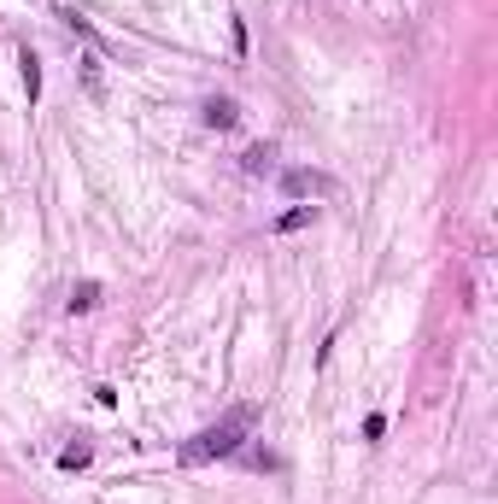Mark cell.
I'll list each match as a JSON object with an SVG mask.
<instances>
[{"label":"cell","instance_id":"1","mask_svg":"<svg viewBox=\"0 0 498 504\" xmlns=\"http://www.w3.org/2000/svg\"><path fill=\"white\" fill-rule=\"evenodd\" d=\"M258 404H235V411H223L211 428H199L194 440H182V452H177V463L182 470H199V463H217V458H235L241 452V440L258 428Z\"/></svg>","mask_w":498,"mask_h":504},{"label":"cell","instance_id":"2","mask_svg":"<svg viewBox=\"0 0 498 504\" xmlns=\"http://www.w3.org/2000/svg\"><path fill=\"white\" fill-rule=\"evenodd\" d=\"M282 194L288 200H322V194H334V176L329 170H282Z\"/></svg>","mask_w":498,"mask_h":504},{"label":"cell","instance_id":"3","mask_svg":"<svg viewBox=\"0 0 498 504\" xmlns=\"http://www.w3.org/2000/svg\"><path fill=\"white\" fill-rule=\"evenodd\" d=\"M199 118H206V129H235L241 124V106H235L229 94H211V100L199 106Z\"/></svg>","mask_w":498,"mask_h":504},{"label":"cell","instance_id":"4","mask_svg":"<svg viewBox=\"0 0 498 504\" xmlns=\"http://www.w3.org/2000/svg\"><path fill=\"white\" fill-rule=\"evenodd\" d=\"M59 18H65V30H77V35H82V42H89V47H94V53H100V59H106V53H111V42H106V35H100V30H94V24H89V18H82V12H71V6H65V12H59Z\"/></svg>","mask_w":498,"mask_h":504},{"label":"cell","instance_id":"5","mask_svg":"<svg viewBox=\"0 0 498 504\" xmlns=\"http://www.w3.org/2000/svg\"><path fill=\"white\" fill-rule=\"evenodd\" d=\"M18 71H24V94H30V106L42 100V59L30 53V47H18Z\"/></svg>","mask_w":498,"mask_h":504},{"label":"cell","instance_id":"6","mask_svg":"<svg viewBox=\"0 0 498 504\" xmlns=\"http://www.w3.org/2000/svg\"><path fill=\"white\" fill-rule=\"evenodd\" d=\"M305 223H317V205H293V212H282L270 229H276V235H299Z\"/></svg>","mask_w":498,"mask_h":504},{"label":"cell","instance_id":"7","mask_svg":"<svg viewBox=\"0 0 498 504\" xmlns=\"http://www.w3.org/2000/svg\"><path fill=\"white\" fill-rule=\"evenodd\" d=\"M89 458H94V446H89V440H77V446L59 452V470H89Z\"/></svg>","mask_w":498,"mask_h":504},{"label":"cell","instance_id":"8","mask_svg":"<svg viewBox=\"0 0 498 504\" xmlns=\"http://www.w3.org/2000/svg\"><path fill=\"white\" fill-rule=\"evenodd\" d=\"M100 305V281H77L71 288V311H94Z\"/></svg>","mask_w":498,"mask_h":504},{"label":"cell","instance_id":"9","mask_svg":"<svg viewBox=\"0 0 498 504\" xmlns=\"http://www.w3.org/2000/svg\"><path fill=\"white\" fill-rule=\"evenodd\" d=\"M241 170H246V176H258V170H270V147H246Z\"/></svg>","mask_w":498,"mask_h":504},{"label":"cell","instance_id":"10","mask_svg":"<svg viewBox=\"0 0 498 504\" xmlns=\"http://www.w3.org/2000/svg\"><path fill=\"white\" fill-rule=\"evenodd\" d=\"M388 434V416H364V440H381Z\"/></svg>","mask_w":498,"mask_h":504},{"label":"cell","instance_id":"11","mask_svg":"<svg viewBox=\"0 0 498 504\" xmlns=\"http://www.w3.org/2000/svg\"><path fill=\"white\" fill-rule=\"evenodd\" d=\"M82 77H89V94H100V59H82Z\"/></svg>","mask_w":498,"mask_h":504}]
</instances>
